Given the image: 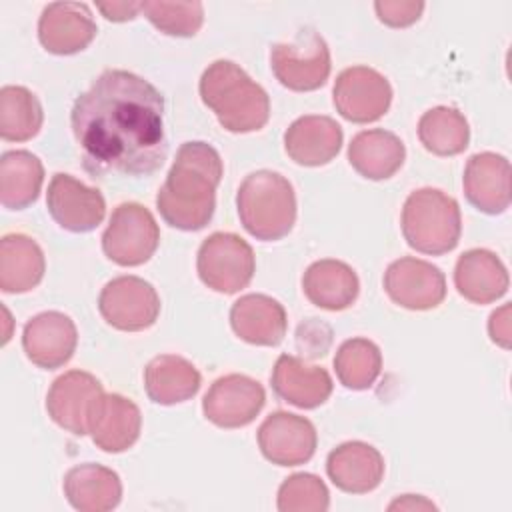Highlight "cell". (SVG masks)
<instances>
[{
	"mask_svg": "<svg viewBox=\"0 0 512 512\" xmlns=\"http://www.w3.org/2000/svg\"><path fill=\"white\" fill-rule=\"evenodd\" d=\"M98 310L112 328L140 332L158 320L160 296L140 276H116L100 290Z\"/></svg>",
	"mask_w": 512,
	"mask_h": 512,
	"instance_id": "obj_9",
	"label": "cell"
},
{
	"mask_svg": "<svg viewBox=\"0 0 512 512\" xmlns=\"http://www.w3.org/2000/svg\"><path fill=\"white\" fill-rule=\"evenodd\" d=\"M388 510H436V504L418 494H404L390 502Z\"/></svg>",
	"mask_w": 512,
	"mask_h": 512,
	"instance_id": "obj_40",
	"label": "cell"
},
{
	"mask_svg": "<svg viewBox=\"0 0 512 512\" xmlns=\"http://www.w3.org/2000/svg\"><path fill=\"white\" fill-rule=\"evenodd\" d=\"M332 344V328L318 320L310 318L302 322L296 330V348L304 354V358H320L328 352Z\"/></svg>",
	"mask_w": 512,
	"mask_h": 512,
	"instance_id": "obj_36",
	"label": "cell"
},
{
	"mask_svg": "<svg viewBox=\"0 0 512 512\" xmlns=\"http://www.w3.org/2000/svg\"><path fill=\"white\" fill-rule=\"evenodd\" d=\"M488 334L494 344L502 348H510V306L508 304H504L502 308L490 314Z\"/></svg>",
	"mask_w": 512,
	"mask_h": 512,
	"instance_id": "obj_38",
	"label": "cell"
},
{
	"mask_svg": "<svg viewBox=\"0 0 512 512\" xmlns=\"http://www.w3.org/2000/svg\"><path fill=\"white\" fill-rule=\"evenodd\" d=\"M160 244V228L148 208L138 202H122L112 210L102 234V250L118 266L148 262Z\"/></svg>",
	"mask_w": 512,
	"mask_h": 512,
	"instance_id": "obj_8",
	"label": "cell"
},
{
	"mask_svg": "<svg viewBox=\"0 0 512 512\" xmlns=\"http://www.w3.org/2000/svg\"><path fill=\"white\" fill-rule=\"evenodd\" d=\"M384 456L368 442L350 440L326 458V474L332 484L348 494H366L380 486L384 478Z\"/></svg>",
	"mask_w": 512,
	"mask_h": 512,
	"instance_id": "obj_21",
	"label": "cell"
},
{
	"mask_svg": "<svg viewBox=\"0 0 512 512\" xmlns=\"http://www.w3.org/2000/svg\"><path fill=\"white\" fill-rule=\"evenodd\" d=\"M202 376L198 368L176 354H160L144 368V390L154 404L174 406L196 396Z\"/></svg>",
	"mask_w": 512,
	"mask_h": 512,
	"instance_id": "obj_28",
	"label": "cell"
},
{
	"mask_svg": "<svg viewBox=\"0 0 512 512\" xmlns=\"http://www.w3.org/2000/svg\"><path fill=\"white\" fill-rule=\"evenodd\" d=\"M418 138L420 144L436 156H456L468 148L470 126L460 110L436 106L420 116Z\"/></svg>",
	"mask_w": 512,
	"mask_h": 512,
	"instance_id": "obj_31",
	"label": "cell"
},
{
	"mask_svg": "<svg viewBox=\"0 0 512 512\" xmlns=\"http://www.w3.org/2000/svg\"><path fill=\"white\" fill-rule=\"evenodd\" d=\"M98 26L88 4L52 2L38 18V40L46 52L56 56L78 54L96 38Z\"/></svg>",
	"mask_w": 512,
	"mask_h": 512,
	"instance_id": "obj_17",
	"label": "cell"
},
{
	"mask_svg": "<svg viewBox=\"0 0 512 512\" xmlns=\"http://www.w3.org/2000/svg\"><path fill=\"white\" fill-rule=\"evenodd\" d=\"M266 404L264 386L246 374H226L204 394L202 412L218 428H242L254 422Z\"/></svg>",
	"mask_w": 512,
	"mask_h": 512,
	"instance_id": "obj_11",
	"label": "cell"
},
{
	"mask_svg": "<svg viewBox=\"0 0 512 512\" xmlns=\"http://www.w3.org/2000/svg\"><path fill=\"white\" fill-rule=\"evenodd\" d=\"M142 414L140 408L122 394H100L94 402L88 422V434L96 448L118 454L136 444L140 438Z\"/></svg>",
	"mask_w": 512,
	"mask_h": 512,
	"instance_id": "obj_19",
	"label": "cell"
},
{
	"mask_svg": "<svg viewBox=\"0 0 512 512\" xmlns=\"http://www.w3.org/2000/svg\"><path fill=\"white\" fill-rule=\"evenodd\" d=\"M200 98L210 108L220 126L232 134L262 130L270 118V98L232 60L212 62L200 76Z\"/></svg>",
	"mask_w": 512,
	"mask_h": 512,
	"instance_id": "obj_3",
	"label": "cell"
},
{
	"mask_svg": "<svg viewBox=\"0 0 512 512\" xmlns=\"http://www.w3.org/2000/svg\"><path fill=\"white\" fill-rule=\"evenodd\" d=\"M196 270L204 286L220 294L246 288L256 272L252 246L232 232H214L198 248Z\"/></svg>",
	"mask_w": 512,
	"mask_h": 512,
	"instance_id": "obj_7",
	"label": "cell"
},
{
	"mask_svg": "<svg viewBox=\"0 0 512 512\" xmlns=\"http://www.w3.org/2000/svg\"><path fill=\"white\" fill-rule=\"evenodd\" d=\"M466 200L480 212L496 216L510 206V162L496 152L472 154L462 176Z\"/></svg>",
	"mask_w": 512,
	"mask_h": 512,
	"instance_id": "obj_18",
	"label": "cell"
},
{
	"mask_svg": "<svg viewBox=\"0 0 512 512\" xmlns=\"http://www.w3.org/2000/svg\"><path fill=\"white\" fill-rule=\"evenodd\" d=\"M274 394L302 410L322 406L332 394V376L322 366H310L292 354L278 356L270 374Z\"/></svg>",
	"mask_w": 512,
	"mask_h": 512,
	"instance_id": "obj_20",
	"label": "cell"
},
{
	"mask_svg": "<svg viewBox=\"0 0 512 512\" xmlns=\"http://www.w3.org/2000/svg\"><path fill=\"white\" fill-rule=\"evenodd\" d=\"M96 8L110 22H128L142 12L140 2H98Z\"/></svg>",
	"mask_w": 512,
	"mask_h": 512,
	"instance_id": "obj_39",
	"label": "cell"
},
{
	"mask_svg": "<svg viewBox=\"0 0 512 512\" xmlns=\"http://www.w3.org/2000/svg\"><path fill=\"white\" fill-rule=\"evenodd\" d=\"M424 2L414 0H380L374 2V12L378 20L390 28H406L418 22L422 16Z\"/></svg>",
	"mask_w": 512,
	"mask_h": 512,
	"instance_id": "obj_37",
	"label": "cell"
},
{
	"mask_svg": "<svg viewBox=\"0 0 512 512\" xmlns=\"http://www.w3.org/2000/svg\"><path fill=\"white\" fill-rule=\"evenodd\" d=\"M222 174L224 164L214 146L202 140L184 142L156 194L162 220L176 230H202L214 216Z\"/></svg>",
	"mask_w": 512,
	"mask_h": 512,
	"instance_id": "obj_2",
	"label": "cell"
},
{
	"mask_svg": "<svg viewBox=\"0 0 512 512\" xmlns=\"http://www.w3.org/2000/svg\"><path fill=\"white\" fill-rule=\"evenodd\" d=\"M404 160V142L384 128L362 130L348 144V162L366 180L392 178L402 168Z\"/></svg>",
	"mask_w": 512,
	"mask_h": 512,
	"instance_id": "obj_27",
	"label": "cell"
},
{
	"mask_svg": "<svg viewBox=\"0 0 512 512\" xmlns=\"http://www.w3.org/2000/svg\"><path fill=\"white\" fill-rule=\"evenodd\" d=\"M302 290L314 306L340 312L356 302L360 282L352 266L342 260L324 258L306 268L302 276Z\"/></svg>",
	"mask_w": 512,
	"mask_h": 512,
	"instance_id": "obj_26",
	"label": "cell"
},
{
	"mask_svg": "<svg viewBox=\"0 0 512 512\" xmlns=\"http://www.w3.org/2000/svg\"><path fill=\"white\" fill-rule=\"evenodd\" d=\"M70 126L92 178L150 176L168 154L164 96L128 70H104L74 100Z\"/></svg>",
	"mask_w": 512,
	"mask_h": 512,
	"instance_id": "obj_1",
	"label": "cell"
},
{
	"mask_svg": "<svg viewBox=\"0 0 512 512\" xmlns=\"http://www.w3.org/2000/svg\"><path fill=\"white\" fill-rule=\"evenodd\" d=\"M46 208L52 220L72 234L92 232L106 216L102 192L64 172L52 176L46 192Z\"/></svg>",
	"mask_w": 512,
	"mask_h": 512,
	"instance_id": "obj_12",
	"label": "cell"
},
{
	"mask_svg": "<svg viewBox=\"0 0 512 512\" xmlns=\"http://www.w3.org/2000/svg\"><path fill=\"white\" fill-rule=\"evenodd\" d=\"M336 112L354 124L380 120L392 104V86L378 70L352 66L338 74L332 88Z\"/></svg>",
	"mask_w": 512,
	"mask_h": 512,
	"instance_id": "obj_10",
	"label": "cell"
},
{
	"mask_svg": "<svg viewBox=\"0 0 512 512\" xmlns=\"http://www.w3.org/2000/svg\"><path fill=\"white\" fill-rule=\"evenodd\" d=\"M148 22L166 36L190 38L204 22L202 2H166V0H146L140 2Z\"/></svg>",
	"mask_w": 512,
	"mask_h": 512,
	"instance_id": "obj_34",
	"label": "cell"
},
{
	"mask_svg": "<svg viewBox=\"0 0 512 512\" xmlns=\"http://www.w3.org/2000/svg\"><path fill=\"white\" fill-rule=\"evenodd\" d=\"M334 370L344 388L366 390L382 372V352L368 338L344 340L336 350Z\"/></svg>",
	"mask_w": 512,
	"mask_h": 512,
	"instance_id": "obj_33",
	"label": "cell"
},
{
	"mask_svg": "<svg viewBox=\"0 0 512 512\" xmlns=\"http://www.w3.org/2000/svg\"><path fill=\"white\" fill-rule=\"evenodd\" d=\"M100 394H104V388L94 374L68 370L52 382L46 394V412L62 430L84 436L88 434L90 412Z\"/></svg>",
	"mask_w": 512,
	"mask_h": 512,
	"instance_id": "obj_15",
	"label": "cell"
},
{
	"mask_svg": "<svg viewBox=\"0 0 512 512\" xmlns=\"http://www.w3.org/2000/svg\"><path fill=\"white\" fill-rule=\"evenodd\" d=\"M384 290L406 310H432L446 298V276L432 262L404 256L386 268Z\"/></svg>",
	"mask_w": 512,
	"mask_h": 512,
	"instance_id": "obj_13",
	"label": "cell"
},
{
	"mask_svg": "<svg viewBox=\"0 0 512 512\" xmlns=\"http://www.w3.org/2000/svg\"><path fill=\"white\" fill-rule=\"evenodd\" d=\"M44 166L28 150H8L0 158V202L6 210H24L40 196Z\"/></svg>",
	"mask_w": 512,
	"mask_h": 512,
	"instance_id": "obj_30",
	"label": "cell"
},
{
	"mask_svg": "<svg viewBox=\"0 0 512 512\" xmlns=\"http://www.w3.org/2000/svg\"><path fill=\"white\" fill-rule=\"evenodd\" d=\"M78 328L74 320L58 310H46L32 316L22 330V348L26 358L44 370L64 366L76 352Z\"/></svg>",
	"mask_w": 512,
	"mask_h": 512,
	"instance_id": "obj_16",
	"label": "cell"
},
{
	"mask_svg": "<svg viewBox=\"0 0 512 512\" xmlns=\"http://www.w3.org/2000/svg\"><path fill=\"white\" fill-rule=\"evenodd\" d=\"M342 140V128L334 118L308 114L288 126L284 132V150L296 164L316 168L338 156Z\"/></svg>",
	"mask_w": 512,
	"mask_h": 512,
	"instance_id": "obj_22",
	"label": "cell"
},
{
	"mask_svg": "<svg viewBox=\"0 0 512 512\" xmlns=\"http://www.w3.org/2000/svg\"><path fill=\"white\" fill-rule=\"evenodd\" d=\"M400 228L406 244L428 256L452 252L462 234L458 202L438 188H418L408 194Z\"/></svg>",
	"mask_w": 512,
	"mask_h": 512,
	"instance_id": "obj_5",
	"label": "cell"
},
{
	"mask_svg": "<svg viewBox=\"0 0 512 512\" xmlns=\"http://www.w3.org/2000/svg\"><path fill=\"white\" fill-rule=\"evenodd\" d=\"M454 286L468 302L490 304L508 292L510 278L504 262L492 250L472 248L456 260Z\"/></svg>",
	"mask_w": 512,
	"mask_h": 512,
	"instance_id": "obj_24",
	"label": "cell"
},
{
	"mask_svg": "<svg viewBox=\"0 0 512 512\" xmlns=\"http://www.w3.org/2000/svg\"><path fill=\"white\" fill-rule=\"evenodd\" d=\"M270 68L284 88L312 92L322 88L330 76V48L314 28H302L290 42L270 48Z\"/></svg>",
	"mask_w": 512,
	"mask_h": 512,
	"instance_id": "obj_6",
	"label": "cell"
},
{
	"mask_svg": "<svg viewBox=\"0 0 512 512\" xmlns=\"http://www.w3.org/2000/svg\"><path fill=\"white\" fill-rule=\"evenodd\" d=\"M236 210L244 230L262 242L290 234L296 222V194L288 178L272 170L248 174L236 192Z\"/></svg>",
	"mask_w": 512,
	"mask_h": 512,
	"instance_id": "obj_4",
	"label": "cell"
},
{
	"mask_svg": "<svg viewBox=\"0 0 512 512\" xmlns=\"http://www.w3.org/2000/svg\"><path fill=\"white\" fill-rule=\"evenodd\" d=\"M276 506L280 512H324L330 506V494L316 474L298 472L280 484Z\"/></svg>",
	"mask_w": 512,
	"mask_h": 512,
	"instance_id": "obj_35",
	"label": "cell"
},
{
	"mask_svg": "<svg viewBox=\"0 0 512 512\" xmlns=\"http://www.w3.org/2000/svg\"><path fill=\"white\" fill-rule=\"evenodd\" d=\"M46 272L42 248L26 234H6L0 240V290L24 294L36 288Z\"/></svg>",
	"mask_w": 512,
	"mask_h": 512,
	"instance_id": "obj_29",
	"label": "cell"
},
{
	"mask_svg": "<svg viewBox=\"0 0 512 512\" xmlns=\"http://www.w3.org/2000/svg\"><path fill=\"white\" fill-rule=\"evenodd\" d=\"M258 448L276 466H298L308 462L318 444L314 424L292 412H272L258 428Z\"/></svg>",
	"mask_w": 512,
	"mask_h": 512,
	"instance_id": "obj_14",
	"label": "cell"
},
{
	"mask_svg": "<svg viewBox=\"0 0 512 512\" xmlns=\"http://www.w3.org/2000/svg\"><path fill=\"white\" fill-rule=\"evenodd\" d=\"M44 122L42 104L26 86H2L0 90V136L6 142L32 140Z\"/></svg>",
	"mask_w": 512,
	"mask_h": 512,
	"instance_id": "obj_32",
	"label": "cell"
},
{
	"mask_svg": "<svg viewBox=\"0 0 512 512\" xmlns=\"http://www.w3.org/2000/svg\"><path fill=\"white\" fill-rule=\"evenodd\" d=\"M234 334L254 346H278L288 330L284 306L266 294L240 296L230 308Z\"/></svg>",
	"mask_w": 512,
	"mask_h": 512,
	"instance_id": "obj_23",
	"label": "cell"
},
{
	"mask_svg": "<svg viewBox=\"0 0 512 512\" xmlns=\"http://www.w3.org/2000/svg\"><path fill=\"white\" fill-rule=\"evenodd\" d=\"M64 496L80 512H108L122 500L120 476L102 464L86 462L64 474Z\"/></svg>",
	"mask_w": 512,
	"mask_h": 512,
	"instance_id": "obj_25",
	"label": "cell"
}]
</instances>
